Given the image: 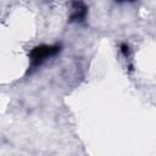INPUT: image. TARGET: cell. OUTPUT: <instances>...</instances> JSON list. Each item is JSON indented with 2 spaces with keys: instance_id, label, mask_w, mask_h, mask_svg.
Here are the masks:
<instances>
[{
  "instance_id": "6da1fadb",
  "label": "cell",
  "mask_w": 156,
  "mask_h": 156,
  "mask_svg": "<svg viewBox=\"0 0 156 156\" xmlns=\"http://www.w3.org/2000/svg\"><path fill=\"white\" fill-rule=\"evenodd\" d=\"M61 50V46L58 44L55 45H39L32 49L29 54V68L28 73H32L34 69H37L39 66H41L48 58L55 56Z\"/></svg>"
},
{
  "instance_id": "7a4b0ae2",
  "label": "cell",
  "mask_w": 156,
  "mask_h": 156,
  "mask_svg": "<svg viewBox=\"0 0 156 156\" xmlns=\"http://www.w3.org/2000/svg\"><path fill=\"white\" fill-rule=\"evenodd\" d=\"M74 6H76V9H73L74 11H73V13L71 16L72 21H82V20H84L85 12H87L85 6L83 4H80V2H74Z\"/></svg>"
}]
</instances>
